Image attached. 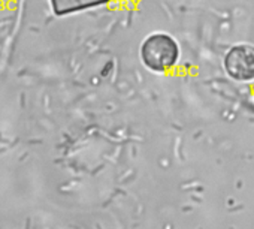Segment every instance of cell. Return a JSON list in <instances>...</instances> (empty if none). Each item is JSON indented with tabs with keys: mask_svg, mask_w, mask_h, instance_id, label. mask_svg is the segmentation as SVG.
I'll return each instance as SVG.
<instances>
[{
	"mask_svg": "<svg viewBox=\"0 0 254 229\" xmlns=\"http://www.w3.org/2000/svg\"><path fill=\"white\" fill-rule=\"evenodd\" d=\"M141 59L148 69L154 72H166L177 65L180 59V47L172 36L166 33H154L142 42Z\"/></svg>",
	"mask_w": 254,
	"mask_h": 229,
	"instance_id": "6da1fadb",
	"label": "cell"
},
{
	"mask_svg": "<svg viewBox=\"0 0 254 229\" xmlns=\"http://www.w3.org/2000/svg\"><path fill=\"white\" fill-rule=\"evenodd\" d=\"M111 2H118V0H51L53 9L57 15H67L90 8L102 6Z\"/></svg>",
	"mask_w": 254,
	"mask_h": 229,
	"instance_id": "3957f363",
	"label": "cell"
},
{
	"mask_svg": "<svg viewBox=\"0 0 254 229\" xmlns=\"http://www.w3.org/2000/svg\"><path fill=\"white\" fill-rule=\"evenodd\" d=\"M224 69L236 81L254 79V47L236 45L224 57Z\"/></svg>",
	"mask_w": 254,
	"mask_h": 229,
	"instance_id": "7a4b0ae2",
	"label": "cell"
}]
</instances>
